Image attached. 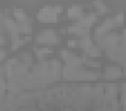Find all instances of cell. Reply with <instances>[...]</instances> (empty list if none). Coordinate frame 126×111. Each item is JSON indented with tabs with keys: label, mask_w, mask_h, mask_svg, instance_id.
Returning a JSON list of instances; mask_svg holds the SVG:
<instances>
[{
	"label": "cell",
	"mask_w": 126,
	"mask_h": 111,
	"mask_svg": "<svg viewBox=\"0 0 126 111\" xmlns=\"http://www.w3.org/2000/svg\"><path fill=\"white\" fill-rule=\"evenodd\" d=\"M38 18H40L42 20H54L56 19V13L53 12V9L46 8L40 12V14L38 15Z\"/></svg>",
	"instance_id": "1"
},
{
	"label": "cell",
	"mask_w": 126,
	"mask_h": 111,
	"mask_svg": "<svg viewBox=\"0 0 126 111\" xmlns=\"http://www.w3.org/2000/svg\"><path fill=\"white\" fill-rule=\"evenodd\" d=\"M71 14H72V16H77V15H79V14H81V9L77 8V6L72 8V9H71Z\"/></svg>",
	"instance_id": "2"
},
{
	"label": "cell",
	"mask_w": 126,
	"mask_h": 111,
	"mask_svg": "<svg viewBox=\"0 0 126 111\" xmlns=\"http://www.w3.org/2000/svg\"><path fill=\"white\" fill-rule=\"evenodd\" d=\"M15 14H16V18H19L20 20H24L25 19V15L23 14V12H20V10H16Z\"/></svg>",
	"instance_id": "3"
}]
</instances>
